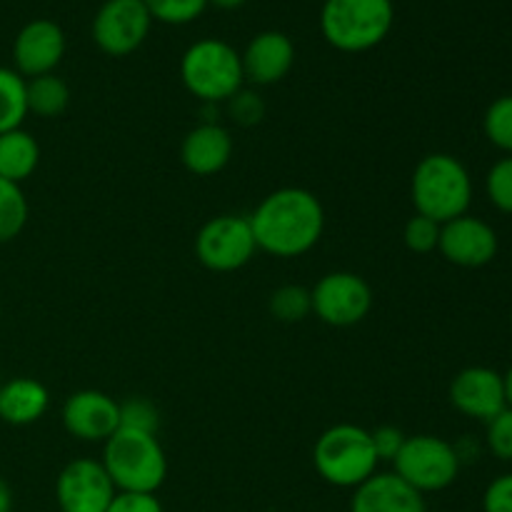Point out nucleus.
<instances>
[{"label":"nucleus","mask_w":512,"mask_h":512,"mask_svg":"<svg viewBox=\"0 0 512 512\" xmlns=\"http://www.w3.org/2000/svg\"><path fill=\"white\" fill-rule=\"evenodd\" d=\"M258 250L275 258H300L318 245L325 210L318 195L305 188H280L248 215Z\"/></svg>","instance_id":"obj_1"},{"label":"nucleus","mask_w":512,"mask_h":512,"mask_svg":"<svg viewBox=\"0 0 512 512\" xmlns=\"http://www.w3.org/2000/svg\"><path fill=\"white\" fill-rule=\"evenodd\" d=\"M150 25L143 0H105L93 18V40L105 55L123 58L145 43Z\"/></svg>","instance_id":"obj_10"},{"label":"nucleus","mask_w":512,"mask_h":512,"mask_svg":"<svg viewBox=\"0 0 512 512\" xmlns=\"http://www.w3.org/2000/svg\"><path fill=\"white\" fill-rule=\"evenodd\" d=\"M485 135L495 148L512 155V95H503L488 108L483 120Z\"/></svg>","instance_id":"obj_26"},{"label":"nucleus","mask_w":512,"mask_h":512,"mask_svg":"<svg viewBox=\"0 0 512 512\" xmlns=\"http://www.w3.org/2000/svg\"><path fill=\"white\" fill-rule=\"evenodd\" d=\"M315 318L333 328H350L368 318L373 308V288L368 280L348 270L323 275L310 290Z\"/></svg>","instance_id":"obj_9"},{"label":"nucleus","mask_w":512,"mask_h":512,"mask_svg":"<svg viewBox=\"0 0 512 512\" xmlns=\"http://www.w3.org/2000/svg\"><path fill=\"white\" fill-rule=\"evenodd\" d=\"M505 380V400H508V408H512V368L503 375Z\"/></svg>","instance_id":"obj_37"},{"label":"nucleus","mask_w":512,"mask_h":512,"mask_svg":"<svg viewBox=\"0 0 512 512\" xmlns=\"http://www.w3.org/2000/svg\"><path fill=\"white\" fill-rule=\"evenodd\" d=\"M25 115H28L25 78L15 68L0 65V135L23 128Z\"/></svg>","instance_id":"obj_22"},{"label":"nucleus","mask_w":512,"mask_h":512,"mask_svg":"<svg viewBox=\"0 0 512 512\" xmlns=\"http://www.w3.org/2000/svg\"><path fill=\"white\" fill-rule=\"evenodd\" d=\"M488 448L498 460L510 463L512 460V408L495 415L488 423Z\"/></svg>","instance_id":"obj_30"},{"label":"nucleus","mask_w":512,"mask_h":512,"mask_svg":"<svg viewBox=\"0 0 512 512\" xmlns=\"http://www.w3.org/2000/svg\"><path fill=\"white\" fill-rule=\"evenodd\" d=\"M450 403L468 418L490 423L495 415L508 408L503 375L480 365L460 370L450 383Z\"/></svg>","instance_id":"obj_14"},{"label":"nucleus","mask_w":512,"mask_h":512,"mask_svg":"<svg viewBox=\"0 0 512 512\" xmlns=\"http://www.w3.org/2000/svg\"><path fill=\"white\" fill-rule=\"evenodd\" d=\"M40 163L38 140L28 130H8L0 135V178L23 183L35 173Z\"/></svg>","instance_id":"obj_20"},{"label":"nucleus","mask_w":512,"mask_h":512,"mask_svg":"<svg viewBox=\"0 0 512 512\" xmlns=\"http://www.w3.org/2000/svg\"><path fill=\"white\" fill-rule=\"evenodd\" d=\"M28 223V200L18 183L0 178V245L23 233Z\"/></svg>","instance_id":"obj_23"},{"label":"nucleus","mask_w":512,"mask_h":512,"mask_svg":"<svg viewBox=\"0 0 512 512\" xmlns=\"http://www.w3.org/2000/svg\"><path fill=\"white\" fill-rule=\"evenodd\" d=\"M180 158L193 175H215L233 158V138L223 125L203 123L185 135Z\"/></svg>","instance_id":"obj_18"},{"label":"nucleus","mask_w":512,"mask_h":512,"mask_svg":"<svg viewBox=\"0 0 512 512\" xmlns=\"http://www.w3.org/2000/svg\"><path fill=\"white\" fill-rule=\"evenodd\" d=\"M485 512H512V473L500 475L485 488L483 495Z\"/></svg>","instance_id":"obj_33"},{"label":"nucleus","mask_w":512,"mask_h":512,"mask_svg":"<svg viewBox=\"0 0 512 512\" xmlns=\"http://www.w3.org/2000/svg\"><path fill=\"white\" fill-rule=\"evenodd\" d=\"M395 23L393 0H325L323 38L343 53H365L388 38Z\"/></svg>","instance_id":"obj_4"},{"label":"nucleus","mask_w":512,"mask_h":512,"mask_svg":"<svg viewBox=\"0 0 512 512\" xmlns=\"http://www.w3.org/2000/svg\"><path fill=\"white\" fill-rule=\"evenodd\" d=\"M63 425L73 438L105 443L120 428V403L100 390H78L65 400Z\"/></svg>","instance_id":"obj_15"},{"label":"nucleus","mask_w":512,"mask_h":512,"mask_svg":"<svg viewBox=\"0 0 512 512\" xmlns=\"http://www.w3.org/2000/svg\"><path fill=\"white\" fill-rule=\"evenodd\" d=\"M245 3H248V0H208V5H215V8L220 10H238L243 8Z\"/></svg>","instance_id":"obj_36"},{"label":"nucleus","mask_w":512,"mask_h":512,"mask_svg":"<svg viewBox=\"0 0 512 512\" xmlns=\"http://www.w3.org/2000/svg\"><path fill=\"white\" fill-rule=\"evenodd\" d=\"M393 468V473L420 495L440 493L458 480L460 453L438 435H413L405 438Z\"/></svg>","instance_id":"obj_7"},{"label":"nucleus","mask_w":512,"mask_h":512,"mask_svg":"<svg viewBox=\"0 0 512 512\" xmlns=\"http://www.w3.org/2000/svg\"><path fill=\"white\" fill-rule=\"evenodd\" d=\"M105 512H163L155 493H115Z\"/></svg>","instance_id":"obj_32"},{"label":"nucleus","mask_w":512,"mask_h":512,"mask_svg":"<svg viewBox=\"0 0 512 512\" xmlns=\"http://www.w3.org/2000/svg\"><path fill=\"white\" fill-rule=\"evenodd\" d=\"M25 93H28V113L40 118H58L70 103L68 83L55 73L25 80Z\"/></svg>","instance_id":"obj_21"},{"label":"nucleus","mask_w":512,"mask_h":512,"mask_svg":"<svg viewBox=\"0 0 512 512\" xmlns=\"http://www.w3.org/2000/svg\"><path fill=\"white\" fill-rule=\"evenodd\" d=\"M410 195L415 213L443 225L468 213L473 203V180L455 155L433 153L415 165Z\"/></svg>","instance_id":"obj_2"},{"label":"nucleus","mask_w":512,"mask_h":512,"mask_svg":"<svg viewBox=\"0 0 512 512\" xmlns=\"http://www.w3.org/2000/svg\"><path fill=\"white\" fill-rule=\"evenodd\" d=\"M370 430L340 423L325 430L313 448V465L325 483L335 488H358L378 473Z\"/></svg>","instance_id":"obj_5"},{"label":"nucleus","mask_w":512,"mask_h":512,"mask_svg":"<svg viewBox=\"0 0 512 512\" xmlns=\"http://www.w3.org/2000/svg\"><path fill=\"white\" fill-rule=\"evenodd\" d=\"M510 323H512V313H510Z\"/></svg>","instance_id":"obj_38"},{"label":"nucleus","mask_w":512,"mask_h":512,"mask_svg":"<svg viewBox=\"0 0 512 512\" xmlns=\"http://www.w3.org/2000/svg\"><path fill=\"white\" fill-rule=\"evenodd\" d=\"M180 78L190 95L203 103H220L243 90V60L225 40H195L180 60Z\"/></svg>","instance_id":"obj_6"},{"label":"nucleus","mask_w":512,"mask_h":512,"mask_svg":"<svg viewBox=\"0 0 512 512\" xmlns=\"http://www.w3.org/2000/svg\"><path fill=\"white\" fill-rule=\"evenodd\" d=\"M240 60L245 80L255 85H275L293 70L295 45L280 30H265L245 45Z\"/></svg>","instance_id":"obj_16"},{"label":"nucleus","mask_w":512,"mask_h":512,"mask_svg":"<svg viewBox=\"0 0 512 512\" xmlns=\"http://www.w3.org/2000/svg\"><path fill=\"white\" fill-rule=\"evenodd\" d=\"M350 512H425V500L395 473H375L355 488Z\"/></svg>","instance_id":"obj_17"},{"label":"nucleus","mask_w":512,"mask_h":512,"mask_svg":"<svg viewBox=\"0 0 512 512\" xmlns=\"http://www.w3.org/2000/svg\"><path fill=\"white\" fill-rule=\"evenodd\" d=\"M438 250L460 268H483L498 255V235L485 220L465 213L440 225Z\"/></svg>","instance_id":"obj_13"},{"label":"nucleus","mask_w":512,"mask_h":512,"mask_svg":"<svg viewBox=\"0 0 512 512\" xmlns=\"http://www.w3.org/2000/svg\"><path fill=\"white\" fill-rule=\"evenodd\" d=\"M103 468L118 493H158L168 478V458L153 433L118 428L103 443Z\"/></svg>","instance_id":"obj_3"},{"label":"nucleus","mask_w":512,"mask_h":512,"mask_svg":"<svg viewBox=\"0 0 512 512\" xmlns=\"http://www.w3.org/2000/svg\"><path fill=\"white\" fill-rule=\"evenodd\" d=\"M50 405V395L35 378H13L0 385V420L15 428L38 423Z\"/></svg>","instance_id":"obj_19"},{"label":"nucleus","mask_w":512,"mask_h":512,"mask_svg":"<svg viewBox=\"0 0 512 512\" xmlns=\"http://www.w3.org/2000/svg\"><path fill=\"white\" fill-rule=\"evenodd\" d=\"M158 410L150 400L130 398L120 405V428L140 430V433H158Z\"/></svg>","instance_id":"obj_29"},{"label":"nucleus","mask_w":512,"mask_h":512,"mask_svg":"<svg viewBox=\"0 0 512 512\" xmlns=\"http://www.w3.org/2000/svg\"><path fill=\"white\" fill-rule=\"evenodd\" d=\"M485 188H488L490 203H493L500 213L512 215V155L510 158L498 160V163L490 168Z\"/></svg>","instance_id":"obj_28"},{"label":"nucleus","mask_w":512,"mask_h":512,"mask_svg":"<svg viewBox=\"0 0 512 512\" xmlns=\"http://www.w3.org/2000/svg\"><path fill=\"white\" fill-rule=\"evenodd\" d=\"M403 240H405V248L413 250V253H420V255L433 253V250H438V243H440V223L415 213L413 218L405 223Z\"/></svg>","instance_id":"obj_27"},{"label":"nucleus","mask_w":512,"mask_h":512,"mask_svg":"<svg viewBox=\"0 0 512 512\" xmlns=\"http://www.w3.org/2000/svg\"><path fill=\"white\" fill-rule=\"evenodd\" d=\"M255 245L253 228L245 215H218L210 218L195 238V255L200 265L213 273H233L253 260Z\"/></svg>","instance_id":"obj_8"},{"label":"nucleus","mask_w":512,"mask_h":512,"mask_svg":"<svg viewBox=\"0 0 512 512\" xmlns=\"http://www.w3.org/2000/svg\"><path fill=\"white\" fill-rule=\"evenodd\" d=\"M230 108H233L235 120L243 125H255L265 113L263 100H260L255 93H245V90H240L238 95L230 98Z\"/></svg>","instance_id":"obj_34"},{"label":"nucleus","mask_w":512,"mask_h":512,"mask_svg":"<svg viewBox=\"0 0 512 512\" xmlns=\"http://www.w3.org/2000/svg\"><path fill=\"white\" fill-rule=\"evenodd\" d=\"M10 508H13V493L5 480H0V512H10Z\"/></svg>","instance_id":"obj_35"},{"label":"nucleus","mask_w":512,"mask_h":512,"mask_svg":"<svg viewBox=\"0 0 512 512\" xmlns=\"http://www.w3.org/2000/svg\"><path fill=\"white\" fill-rule=\"evenodd\" d=\"M150 18L165 25L193 23L208 8V0H143Z\"/></svg>","instance_id":"obj_25"},{"label":"nucleus","mask_w":512,"mask_h":512,"mask_svg":"<svg viewBox=\"0 0 512 512\" xmlns=\"http://www.w3.org/2000/svg\"><path fill=\"white\" fill-rule=\"evenodd\" d=\"M370 438H373V448L380 463H383V460L385 463H393V460L398 458L400 450H403L408 435L400 428H395V425H380V428H375L373 433H370Z\"/></svg>","instance_id":"obj_31"},{"label":"nucleus","mask_w":512,"mask_h":512,"mask_svg":"<svg viewBox=\"0 0 512 512\" xmlns=\"http://www.w3.org/2000/svg\"><path fill=\"white\" fill-rule=\"evenodd\" d=\"M65 55V33L48 18H35L18 30L13 43V63L23 78L55 73Z\"/></svg>","instance_id":"obj_12"},{"label":"nucleus","mask_w":512,"mask_h":512,"mask_svg":"<svg viewBox=\"0 0 512 512\" xmlns=\"http://www.w3.org/2000/svg\"><path fill=\"white\" fill-rule=\"evenodd\" d=\"M270 315L280 323H303L313 313L310 290L303 285H283L270 295Z\"/></svg>","instance_id":"obj_24"},{"label":"nucleus","mask_w":512,"mask_h":512,"mask_svg":"<svg viewBox=\"0 0 512 512\" xmlns=\"http://www.w3.org/2000/svg\"><path fill=\"white\" fill-rule=\"evenodd\" d=\"M115 485L103 463L78 458L60 470L55 480V500L60 512H105L115 498Z\"/></svg>","instance_id":"obj_11"}]
</instances>
